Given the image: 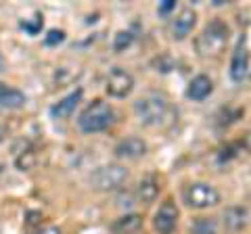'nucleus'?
<instances>
[{"label":"nucleus","instance_id":"1","mask_svg":"<svg viewBox=\"0 0 251 234\" xmlns=\"http://www.w3.org/2000/svg\"><path fill=\"white\" fill-rule=\"evenodd\" d=\"M134 113L138 121L149 128H168L176 121V109L161 92H147L140 96L134 103Z\"/></svg>","mask_w":251,"mask_h":234},{"label":"nucleus","instance_id":"2","mask_svg":"<svg viewBox=\"0 0 251 234\" xmlns=\"http://www.w3.org/2000/svg\"><path fill=\"white\" fill-rule=\"evenodd\" d=\"M230 38V27L222 19H211L201 34L195 38V50L201 57H218L222 54Z\"/></svg>","mask_w":251,"mask_h":234},{"label":"nucleus","instance_id":"3","mask_svg":"<svg viewBox=\"0 0 251 234\" xmlns=\"http://www.w3.org/2000/svg\"><path fill=\"white\" fill-rule=\"evenodd\" d=\"M115 113L109 103L105 100H94L92 105H88L77 117V128L86 134H97V132H105L113 126Z\"/></svg>","mask_w":251,"mask_h":234},{"label":"nucleus","instance_id":"4","mask_svg":"<svg viewBox=\"0 0 251 234\" xmlns=\"http://www.w3.org/2000/svg\"><path fill=\"white\" fill-rule=\"evenodd\" d=\"M182 201L191 209H209L220 203V192L207 182H191L182 188Z\"/></svg>","mask_w":251,"mask_h":234},{"label":"nucleus","instance_id":"5","mask_svg":"<svg viewBox=\"0 0 251 234\" xmlns=\"http://www.w3.org/2000/svg\"><path fill=\"white\" fill-rule=\"evenodd\" d=\"M126 180H128V169L124 165H117V163H109V165L94 169L90 176L92 188L100 192H111L122 188Z\"/></svg>","mask_w":251,"mask_h":234},{"label":"nucleus","instance_id":"6","mask_svg":"<svg viewBox=\"0 0 251 234\" xmlns=\"http://www.w3.org/2000/svg\"><path fill=\"white\" fill-rule=\"evenodd\" d=\"M132 90H134V77H132V73L122 67H113L105 84L107 94L113 98H126Z\"/></svg>","mask_w":251,"mask_h":234},{"label":"nucleus","instance_id":"7","mask_svg":"<svg viewBox=\"0 0 251 234\" xmlns=\"http://www.w3.org/2000/svg\"><path fill=\"white\" fill-rule=\"evenodd\" d=\"M178 226V207L174 201H163L153 217V228L159 234H172Z\"/></svg>","mask_w":251,"mask_h":234},{"label":"nucleus","instance_id":"8","mask_svg":"<svg viewBox=\"0 0 251 234\" xmlns=\"http://www.w3.org/2000/svg\"><path fill=\"white\" fill-rule=\"evenodd\" d=\"M230 77L232 82H245L249 77V52H247V44L245 40H239L237 48L232 52V61H230Z\"/></svg>","mask_w":251,"mask_h":234},{"label":"nucleus","instance_id":"9","mask_svg":"<svg viewBox=\"0 0 251 234\" xmlns=\"http://www.w3.org/2000/svg\"><path fill=\"white\" fill-rule=\"evenodd\" d=\"M115 157L126 159V161H136L147 155V142L138 136H128L115 144Z\"/></svg>","mask_w":251,"mask_h":234},{"label":"nucleus","instance_id":"10","mask_svg":"<svg viewBox=\"0 0 251 234\" xmlns=\"http://www.w3.org/2000/svg\"><path fill=\"white\" fill-rule=\"evenodd\" d=\"M195 25H197V13L191 6H184V9L178 11L174 21H172V38L174 40H184L193 32Z\"/></svg>","mask_w":251,"mask_h":234},{"label":"nucleus","instance_id":"11","mask_svg":"<svg viewBox=\"0 0 251 234\" xmlns=\"http://www.w3.org/2000/svg\"><path fill=\"white\" fill-rule=\"evenodd\" d=\"M247 222H249V211H247V207H243V205H230L222 213V224L228 232L243 230L247 226Z\"/></svg>","mask_w":251,"mask_h":234},{"label":"nucleus","instance_id":"12","mask_svg":"<svg viewBox=\"0 0 251 234\" xmlns=\"http://www.w3.org/2000/svg\"><path fill=\"white\" fill-rule=\"evenodd\" d=\"M211 92H214V82H211V77L205 75V73H199L195 75L191 82H188V88H186V96L191 100H205Z\"/></svg>","mask_w":251,"mask_h":234},{"label":"nucleus","instance_id":"13","mask_svg":"<svg viewBox=\"0 0 251 234\" xmlns=\"http://www.w3.org/2000/svg\"><path fill=\"white\" fill-rule=\"evenodd\" d=\"M80 98H82V90L77 88L75 92L67 94L65 98H61L59 103H54L50 107V117H52V119H65V117H69V115L75 111V107H77V103H80Z\"/></svg>","mask_w":251,"mask_h":234},{"label":"nucleus","instance_id":"14","mask_svg":"<svg viewBox=\"0 0 251 234\" xmlns=\"http://www.w3.org/2000/svg\"><path fill=\"white\" fill-rule=\"evenodd\" d=\"M25 105V94L17 88H11L0 82V109L2 111H13V109H21Z\"/></svg>","mask_w":251,"mask_h":234},{"label":"nucleus","instance_id":"15","mask_svg":"<svg viewBox=\"0 0 251 234\" xmlns=\"http://www.w3.org/2000/svg\"><path fill=\"white\" fill-rule=\"evenodd\" d=\"M143 228V217L138 213H126L111 224V232L113 234H134Z\"/></svg>","mask_w":251,"mask_h":234},{"label":"nucleus","instance_id":"16","mask_svg":"<svg viewBox=\"0 0 251 234\" xmlns=\"http://www.w3.org/2000/svg\"><path fill=\"white\" fill-rule=\"evenodd\" d=\"M159 194V182L155 176H145L136 186V199L140 203H153Z\"/></svg>","mask_w":251,"mask_h":234},{"label":"nucleus","instance_id":"17","mask_svg":"<svg viewBox=\"0 0 251 234\" xmlns=\"http://www.w3.org/2000/svg\"><path fill=\"white\" fill-rule=\"evenodd\" d=\"M193 234H218V224L214 217H197L191 224Z\"/></svg>","mask_w":251,"mask_h":234},{"label":"nucleus","instance_id":"18","mask_svg":"<svg viewBox=\"0 0 251 234\" xmlns=\"http://www.w3.org/2000/svg\"><path fill=\"white\" fill-rule=\"evenodd\" d=\"M15 163H17V167L21 171H29L31 167L36 165V153L31 149L21 151V153H17V159H15Z\"/></svg>","mask_w":251,"mask_h":234},{"label":"nucleus","instance_id":"19","mask_svg":"<svg viewBox=\"0 0 251 234\" xmlns=\"http://www.w3.org/2000/svg\"><path fill=\"white\" fill-rule=\"evenodd\" d=\"M132 42H134V34H132V32H117L115 34V40H113V50L115 52H122V50L128 48Z\"/></svg>","mask_w":251,"mask_h":234},{"label":"nucleus","instance_id":"20","mask_svg":"<svg viewBox=\"0 0 251 234\" xmlns=\"http://www.w3.org/2000/svg\"><path fill=\"white\" fill-rule=\"evenodd\" d=\"M63 40H65V34H63L61 29H50V32L46 34V38H44V44L46 46H57Z\"/></svg>","mask_w":251,"mask_h":234},{"label":"nucleus","instance_id":"21","mask_svg":"<svg viewBox=\"0 0 251 234\" xmlns=\"http://www.w3.org/2000/svg\"><path fill=\"white\" fill-rule=\"evenodd\" d=\"M25 224L27 226H40V220H42V213L40 211H27V215H25Z\"/></svg>","mask_w":251,"mask_h":234},{"label":"nucleus","instance_id":"22","mask_svg":"<svg viewBox=\"0 0 251 234\" xmlns=\"http://www.w3.org/2000/svg\"><path fill=\"white\" fill-rule=\"evenodd\" d=\"M174 9H176V2H174V0H166V2L159 4V15H168L170 11H174Z\"/></svg>","mask_w":251,"mask_h":234},{"label":"nucleus","instance_id":"23","mask_svg":"<svg viewBox=\"0 0 251 234\" xmlns=\"http://www.w3.org/2000/svg\"><path fill=\"white\" fill-rule=\"evenodd\" d=\"M40 25H42V19H38V21L34 23V25H31V23H23V27H25L29 34H36V32H38V27H40Z\"/></svg>","mask_w":251,"mask_h":234},{"label":"nucleus","instance_id":"24","mask_svg":"<svg viewBox=\"0 0 251 234\" xmlns=\"http://www.w3.org/2000/svg\"><path fill=\"white\" fill-rule=\"evenodd\" d=\"M36 234H61L59 228H54V226H49V228H42V230H38Z\"/></svg>","mask_w":251,"mask_h":234},{"label":"nucleus","instance_id":"25","mask_svg":"<svg viewBox=\"0 0 251 234\" xmlns=\"http://www.w3.org/2000/svg\"><path fill=\"white\" fill-rule=\"evenodd\" d=\"M6 136H9V130H6L4 126H0V142H2V140H4Z\"/></svg>","mask_w":251,"mask_h":234},{"label":"nucleus","instance_id":"26","mask_svg":"<svg viewBox=\"0 0 251 234\" xmlns=\"http://www.w3.org/2000/svg\"><path fill=\"white\" fill-rule=\"evenodd\" d=\"M0 174H2V165H0Z\"/></svg>","mask_w":251,"mask_h":234}]
</instances>
